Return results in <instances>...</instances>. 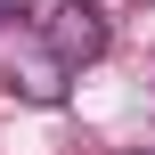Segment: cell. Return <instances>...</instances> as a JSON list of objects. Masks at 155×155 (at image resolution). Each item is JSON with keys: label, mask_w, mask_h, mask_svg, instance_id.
Instances as JSON below:
<instances>
[{"label": "cell", "mask_w": 155, "mask_h": 155, "mask_svg": "<svg viewBox=\"0 0 155 155\" xmlns=\"http://www.w3.org/2000/svg\"><path fill=\"white\" fill-rule=\"evenodd\" d=\"M41 33H49V57H57V65H90V57H106V8H90V0H65Z\"/></svg>", "instance_id": "cell-1"}, {"label": "cell", "mask_w": 155, "mask_h": 155, "mask_svg": "<svg viewBox=\"0 0 155 155\" xmlns=\"http://www.w3.org/2000/svg\"><path fill=\"white\" fill-rule=\"evenodd\" d=\"M0 16H33V0H0Z\"/></svg>", "instance_id": "cell-2"}]
</instances>
